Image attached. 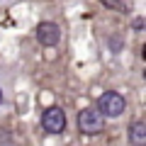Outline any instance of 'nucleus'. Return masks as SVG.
Masks as SVG:
<instances>
[{
	"label": "nucleus",
	"instance_id": "f257e3e1",
	"mask_svg": "<svg viewBox=\"0 0 146 146\" xmlns=\"http://www.w3.org/2000/svg\"><path fill=\"white\" fill-rule=\"evenodd\" d=\"M127 107V100L122 93H117V90H107V93L100 95L98 100V112L107 119V117H119L122 112H124Z\"/></svg>",
	"mask_w": 146,
	"mask_h": 146
},
{
	"label": "nucleus",
	"instance_id": "f03ea898",
	"mask_svg": "<svg viewBox=\"0 0 146 146\" xmlns=\"http://www.w3.org/2000/svg\"><path fill=\"white\" fill-rule=\"evenodd\" d=\"M78 129L80 134H88V136H95L105 129V117L98 112V107H85L78 112Z\"/></svg>",
	"mask_w": 146,
	"mask_h": 146
},
{
	"label": "nucleus",
	"instance_id": "7ed1b4c3",
	"mask_svg": "<svg viewBox=\"0 0 146 146\" xmlns=\"http://www.w3.org/2000/svg\"><path fill=\"white\" fill-rule=\"evenodd\" d=\"M42 127H44L46 134H61L66 129V112L61 107H56V105L46 107L44 115H42Z\"/></svg>",
	"mask_w": 146,
	"mask_h": 146
},
{
	"label": "nucleus",
	"instance_id": "20e7f679",
	"mask_svg": "<svg viewBox=\"0 0 146 146\" xmlns=\"http://www.w3.org/2000/svg\"><path fill=\"white\" fill-rule=\"evenodd\" d=\"M36 39H39V44H44V46H56L58 39H61V29H58L56 22L44 20V22L36 25Z\"/></svg>",
	"mask_w": 146,
	"mask_h": 146
},
{
	"label": "nucleus",
	"instance_id": "39448f33",
	"mask_svg": "<svg viewBox=\"0 0 146 146\" xmlns=\"http://www.w3.org/2000/svg\"><path fill=\"white\" fill-rule=\"evenodd\" d=\"M127 134H129L131 146H146V122L144 119H134L129 124V129H127Z\"/></svg>",
	"mask_w": 146,
	"mask_h": 146
},
{
	"label": "nucleus",
	"instance_id": "423d86ee",
	"mask_svg": "<svg viewBox=\"0 0 146 146\" xmlns=\"http://www.w3.org/2000/svg\"><path fill=\"white\" fill-rule=\"evenodd\" d=\"M105 7H112V10H124V5H122V0H100Z\"/></svg>",
	"mask_w": 146,
	"mask_h": 146
},
{
	"label": "nucleus",
	"instance_id": "0eeeda50",
	"mask_svg": "<svg viewBox=\"0 0 146 146\" xmlns=\"http://www.w3.org/2000/svg\"><path fill=\"white\" fill-rule=\"evenodd\" d=\"M110 49H112V51H119V49H122L119 36H110Z\"/></svg>",
	"mask_w": 146,
	"mask_h": 146
},
{
	"label": "nucleus",
	"instance_id": "6e6552de",
	"mask_svg": "<svg viewBox=\"0 0 146 146\" xmlns=\"http://www.w3.org/2000/svg\"><path fill=\"white\" fill-rule=\"evenodd\" d=\"M134 29H144V17H136L134 20Z\"/></svg>",
	"mask_w": 146,
	"mask_h": 146
},
{
	"label": "nucleus",
	"instance_id": "1a4fd4ad",
	"mask_svg": "<svg viewBox=\"0 0 146 146\" xmlns=\"http://www.w3.org/2000/svg\"><path fill=\"white\" fill-rule=\"evenodd\" d=\"M0 102H3V90H0Z\"/></svg>",
	"mask_w": 146,
	"mask_h": 146
}]
</instances>
